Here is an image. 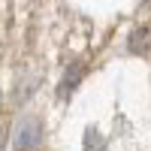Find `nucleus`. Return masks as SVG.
<instances>
[{
    "mask_svg": "<svg viewBox=\"0 0 151 151\" xmlns=\"http://www.w3.org/2000/svg\"><path fill=\"white\" fill-rule=\"evenodd\" d=\"M12 151H42V121L36 115L18 118L12 130Z\"/></svg>",
    "mask_w": 151,
    "mask_h": 151,
    "instance_id": "1",
    "label": "nucleus"
},
{
    "mask_svg": "<svg viewBox=\"0 0 151 151\" xmlns=\"http://www.w3.org/2000/svg\"><path fill=\"white\" fill-rule=\"evenodd\" d=\"M82 76H85V64L73 60V64L64 70L60 82H58V100H70V97L76 94V88L82 85Z\"/></svg>",
    "mask_w": 151,
    "mask_h": 151,
    "instance_id": "2",
    "label": "nucleus"
},
{
    "mask_svg": "<svg viewBox=\"0 0 151 151\" xmlns=\"http://www.w3.org/2000/svg\"><path fill=\"white\" fill-rule=\"evenodd\" d=\"M109 139L103 133H100V127H85V136H82V151H106Z\"/></svg>",
    "mask_w": 151,
    "mask_h": 151,
    "instance_id": "3",
    "label": "nucleus"
},
{
    "mask_svg": "<svg viewBox=\"0 0 151 151\" xmlns=\"http://www.w3.org/2000/svg\"><path fill=\"white\" fill-rule=\"evenodd\" d=\"M6 139H9V130H6V124H0V151L6 148Z\"/></svg>",
    "mask_w": 151,
    "mask_h": 151,
    "instance_id": "5",
    "label": "nucleus"
},
{
    "mask_svg": "<svg viewBox=\"0 0 151 151\" xmlns=\"http://www.w3.org/2000/svg\"><path fill=\"white\" fill-rule=\"evenodd\" d=\"M148 36H151V30H148V27H136V30L130 33L127 52H133V55H145V52H148Z\"/></svg>",
    "mask_w": 151,
    "mask_h": 151,
    "instance_id": "4",
    "label": "nucleus"
}]
</instances>
